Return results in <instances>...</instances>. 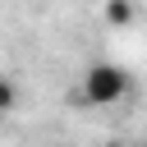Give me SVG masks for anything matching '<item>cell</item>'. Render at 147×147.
<instances>
[{"label":"cell","instance_id":"6da1fadb","mask_svg":"<svg viewBox=\"0 0 147 147\" xmlns=\"http://www.w3.org/2000/svg\"><path fill=\"white\" fill-rule=\"evenodd\" d=\"M124 92H129V74L119 64L96 60V64L83 69V87H78L83 106H115V101H124Z\"/></svg>","mask_w":147,"mask_h":147},{"label":"cell","instance_id":"7a4b0ae2","mask_svg":"<svg viewBox=\"0 0 147 147\" xmlns=\"http://www.w3.org/2000/svg\"><path fill=\"white\" fill-rule=\"evenodd\" d=\"M106 23L110 28H129L133 23V0H106Z\"/></svg>","mask_w":147,"mask_h":147},{"label":"cell","instance_id":"3957f363","mask_svg":"<svg viewBox=\"0 0 147 147\" xmlns=\"http://www.w3.org/2000/svg\"><path fill=\"white\" fill-rule=\"evenodd\" d=\"M14 106H18V87H14V78L0 74V115H9Z\"/></svg>","mask_w":147,"mask_h":147},{"label":"cell","instance_id":"277c9868","mask_svg":"<svg viewBox=\"0 0 147 147\" xmlns=\"http://www.w3.org/2000/svg\"><path fill=\"white\" fill-rule=\"evenodd\" d=\"M124 147H147V142H124Z\"/></svg>","mask_w":147,"mask_h":147}]
</instances>
